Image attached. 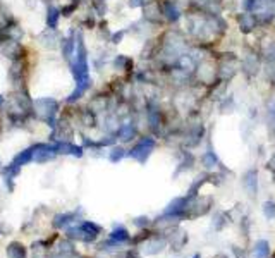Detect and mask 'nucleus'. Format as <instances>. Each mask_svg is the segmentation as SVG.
Listing matches in <instances>:
<instances>
[{
    "instance_id": "2",
    "label": "nucleus",
    "mask_w": 275,
    "mask_h": 258,
    "mask_svg": "<svg viewBox=\"0 0 275 258\" xmlns=\"http://www.w3.org/2000/svg\"><path fill=\"white\" fill-rule=\"evenodd\" d=\"M262 62H263V55L262 52L255 50V48L248 47L243 52V61H241V73H244L248 78H256L262 73Z\"/></svg>"
},
{
    "instance_id": "9",
    "label": "nucleus",
    "mask_w": 275,
    "mask_h": 258,
    "mask_svg": "<svg viewBox=\"0 0 275 258\" xmlns=\"http://www.w3.org/2000/svg\"><path fill=\"white\" fill-rule=\"evenodd\" d=\"M136 134H138L136 124L129 122V124H122L121 128H119L117 136H119V140H122V141H131V140H135L136 138Z\"/></svg>"
},
{
    "instance_id": "5",
    "label": "nucleus",
    "mask_w": 275,
    "mask_h": 258,
    "mask_svg": "<svg viewBox=\"0 0 275 258\" xmlns=\"http://www.w3.org/2000/svg\"><path fill=\"white\" fill-rule=\"evenodd\" d=\"M160 5H162V12H163V19L167 22L176 24V22H179L183 19V16H184L183 7H181V3L177 2V0H163V2H160Z\"/></svg>"
},
{
    "instance_id": "7",
    "label": "nucleus",
    "mask_w": 275,
    "mask_h": 258,
    "mask_svg": "<svg viewBox=\"0 0 275 258\" xmlns=\"http://www.w3.org/2000/svg\"><path fill=\"white\" fill-rule=\"evenodd\" d=\"M202 166L205 169H215L217 166H220V160H218V155L213 152V148L208 147V150L202 155Z\"/></svg>"
},
{
    "instance_id": "10",
    "label": "nucleus",
    "mask_w": 275,
    "mask_h": 258,
    "mask_svg": "<svg viewBox=\"0 0 275 258\" xmlns=\"http://www.w3.org/2000/svg\"><path fill=\"white\" fill-rule=\"evenodd\" d=\"M253 255H255V258H269V255H270L269 241H265V239L256 241L255 248H253Z\"/></svg>"
},
{
    "instance_id": "14",
    "label": "nucleus",
    "mask_w": 275,
    "mask_h": 258,
    "mask_svg": "<svg viewBox=\"0 0 275 258\" xmlns=\"http://www.w3.org/2000/svg\"><path fill=\"white\" fill-rule=\"evenodd\" d=\"M262 207H263V215H265L269 220H274L275 219V203L274 201H265Z\"/></svg>"
},
{
    "instance_id": "13",
    "label": "nucleus",
    "mask_w": 275,
    "mask_h": 258,
    "mask_svg": "<svg viewBox=\"0 0 275 258\" xmlns=\"http://www.w3.org/2000/svg\"><path fill=\"white\" fill-rule=\"evenodd\" d=\"M110 239H112L114 243H124V241H128L129 239V233L124 229V227H117V229L112 231Z\"/></svg>"
},
{
    "instance_id": "8",
    "label": "nucleus",
    "mask_w": 275,
    "mask_h": 258,
    "mask_svg": "<svg viewBox=\"0 0 275 258\" xmlns=\"http://www.w3.org/2000/svg\"><path fill=\"white\" fill-rule=\"evenodd\" d=\"M167 245V239L162 238V236H151V241L146 243L144 245V252L148 253V255H153V253H160L163 248H165Z\"/></svg>"
},
{
    "instance_id": "1",
    "label": "nucleus",
    "mask_w": 275,
    "mask_h": 258,
    "mask_svg": "<svg viewBox=\"0 0 275 258\" xmlns=\"http://www.w3.org/2000/svg\"><path fill=\"white\" fill-rule=\"evenodd\" d=\"M217 73H218V81L230 83L241 73L239 57L234 52H224V54H220V57L217 61Z\"/></svg>"
},
{
    "instance_id": "6",
    "label": "nucleus",
    "mask_w": 275,
    "mask_h": 258,
    "mask_svg": "<svg viewBox=\"0 0 275 258\" xmlns=\"http://www.w3.org/2000/svg\"><path fill=\"white\" fill-rule=\"evenodd\" d=\"M243 188L251 198L258 194V172L256 169H250L243 175Z\"/></svg>"
},
{
    "instance_id": "17",
    "label": "nucleus",
    "mask_w": 275,
    "mask_h": 258,
    "mask_svg": "<svg viewBox=\"0 0 275 258\" xmlns=\"http://www.w3.org/2000/svg\"><path fill=\"white\" fill-rule=\"evenodd\" d=\"M232 252H234V255H236V258H246V253H244L241 248H237V246H234Z\"/></svg>"
},
{
    "instance_id": "20",
    "label": "nucleus",
    "mask_w": 275,
    "mask_h": 258,
    "mask_svg": "<svg viewBox=\"0 0 275 258\" xmlns=\"http://www.w3.org/2000/svg\"><path fill=\"white\" fill-rule=\"evenodd\" d=\"M274 258H275V257H274Z\"/></svg>"
},
{
    "instance_id": "19",
    "label": "nucleus",
    "mask_w": 275,
    "mask_h": 258,
    "mask_svg": "<svg viewBox=\"0 0 275 258\" xmlns=\"http://www.w3.org/2000/svg\"><path fill=\"white\" fill-rule=\"evenodd\" d=\"M193 258H202V255H200V253H196V255L193 257Z\"/></svg>"
},
{
    "instance_id": "15",
    "label": "nucleus",
    "mask_w": 275,
    "mask_h": 258,
    "mask_svg": "<svg viewBox=\"0 0 275 258\" xmlns=\"http://www.w3.org/2000/svg\"><path fill=\"white\" fill-rule=\"evenodd\" d=\"M126 155H128V153H126L124 148L115 147V148H112V152H110V160H112V162H119V160L124 159Z\"/></svg>"
},
{
    "instance_id": "16",
    "label": "nucleus",
    "mask_w": 275,
    "mask_h": 258,
    "mask_svg": "<svg viewBox=\"0 0 275 258\" xmlns=\"http://www.w3.org/2000/svg\"><path fill=\"white\" fill-rule=\"evenodd\" d=\"M135 224L136 226H141V227H146V226H150V220H148L146 217H139V219L135 220Z\"/></svg>"
},
{
    "instance_id": "12",
    "label": "nucleus",
    "mask_w": 275,
    "mask_h": 258,
    "mask_svg": "<svg viewBox=\"0 0 275 258\" xmlns=\"http://www.w3.org/2000/svg\"><path fill=\"white\" fill-rule=\"evenodd\" d=\"M55 148L61 153H72V155H76V157L83 155V150H81L79 147H74V145H69V143H59Z\"/></svg>"
},
{
    "instance_id": "4",
    "label": "nucleus",
    "mask_w": 275,
    "mask_h": 258,
    "mask_svg": "<svg viewBox=\"0 0 275 258\" xmlns=\"http://www.w3.org/2000/svg\"><path fill=\"white\" fill-rule=\"evenodd\" d=\"M236 26L243 35H251L256 29L260 28V19L256 16V12H248V10H243V12L236 14Z\"/></svg>"
},
{
    "instance_id": "18",
    "label": "nucleus",
    "mask_w": 275,
    "mask_h": 258,
    "mask_svg": "<svg viewBox=\"0 0 275 258\" xmlns=\"http://www.w3.org/2000/svg\"><path fill=\"white\" fill-rule=\"evenodd\" d=\"M269 169L275 172V153H274V155H272V159L269 160Z\"/></svg>"
},
{
    "instance_id": "3",
    "label": "nucleus",
    "mask_w": 275,
    "mask_h": 258,
    "mask_svg": "<svg viewBox=\"0 0 275 258\" xmlns=\"http://www.w3.org/2000/svg\"><path fill=\"white\" fill-rule=\"evenodd\" d=\"M155 147H157V141H155L153 136H144L141 138L139 141L135 145V147L131 148V152L128 153L131 159L138 160L139 164H144L148 159H150V155L153 153Z\"/></svg>"
},
{
    "instance_id": "11",
    "label": "nucleus",
    "mask_w": 275,
    "mask_h": 258,
    "mask_svg": "<svg viewBox=\"0 0 275 258\" xmlns=\"http://www.w3.org/2000/svg\"><path fill=\"white\" fill-rule=\"evenodd\" d=\"M7 255H9V258H26V248L19 243H12L7 248Z\"/></svg>"
}]
</instances>
